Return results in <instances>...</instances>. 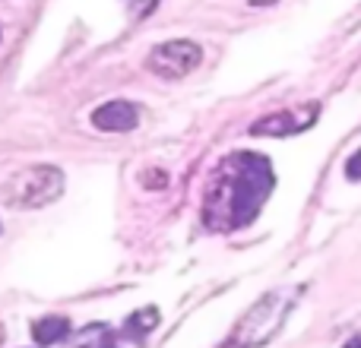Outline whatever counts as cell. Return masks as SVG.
I'll return each mask as SVG.
<instances>
[{"instance_id":"cell-1","label":"cell","mask_w":361,"mask_h":348,"mask_svg":"<svg viewBox=\"0 0 361 348\" xmlns=\"http://www.w3.org/2000/svg\"><path fill=\"white\" fill-rule=\"evenodd\" d=\"M273 165L257 152H235L212 168L203 193V225L209 231H235L260 216L273 193Z\"/></svg>"},{"instance_id":"cell-2","label":"cell","mask_w":361,"mask_h":348,"mask_svg":"<svg viewBox=\"0 0 361 348\" xmlns=\"http://www.w3.org/2000/svg\"><path fill=\"white\" fill-rule=\"evenodd\" d=\"M63 193V171L54 165H29L13 171L0 187V197L13 209H42L57 203Z\"/></svg>"},{"instance_id":"cell-3","label":"cell","mask_w":361,"mask_h":348,"mask_svg":"<svg viewBox=\"0 0 361 348\" xmlns=\"http://www.w3.org/2000/svg\"><path fill=\"white\" fill-rule=\"evenodd\" d=\"M292 311V294L288 292H273L267 298H260L247 313L241 317V323L235 326L222 348H260L279 333L286 313Z\"/></svg>"},{"instance_id":"cell-4","label":"cell","mask_w":361,"mask_h":348,"mask_svg":"<svg viewBox=\"0 0 361 348\" xmlns=\"http://www.w3.org/2000/svg\"><path fill=\"white\" fill-rule=\"evenodd\" d=\"M203 61V48L190 38H175V42H162L149 51L146 67L149 73H156L159 80H184L187 73L200 67Z\"/></svg>"},{"instance_id":"cell-5","label":"cell","mask_w":361,"mask_h":348,"mask_svg":"<svg viewBox=\"0 0 361 348\" xmlns=\"http://www.w3.org/2000/svg\"><path fill=\"white\" fill-rule=\"evenodd\" d=\"M320 108L317 105H301V108H292V111H276L269 118H260L250 133L254 137H288V133H301L317 120Z\"/></svg>"},{"instance_id":"cell-6","label":"cell","mask_w":361,"mask_h":348,"mask_svg":"<svg viewBox=\"0 0 361 348\" xmlns=\"http://www.w3.org/2000/svg\"><path fill=\"white\" fill-rule=\"evenodd\" d=\"M92 124H95V130H102V133H130V130H137V124H140V108L124 99L105 101L102 108L92 111Z\"/></svg>"},{"instance_id":"cell-7","label":"cell","mask_w":361,"mask_h":348,"mask_svg":"<svg viewBox=\"0 0 361 348\" xmlns=\"http://www.w3.org/2000/svg\"><path fill=\"white\" fill-rule=\"evenodd\" d=\"M32 336L38 345H57L61 339L70 336V320L67 317H42L32 326Z\"/></svg>"},{"instance_id":"cell-8","label":"cell","mask_w":361,"mask_h":348,"mask_svg":"<svg viewBox=\"0 0 361 348\" xmlns=\"http://www.w3.org/2000/svg\"><path fill=\"white\" fill-rule=\"evenodd\" d=\"M156 326H159V311H156V307H143V311H137L124 323V336L133 339V342H143V339L149 336Z\"/></svg>"},{"instance_id":"cell-9","label":"cell","mask_w":361,"mask_h":348,"mask_svg":"<svg viewBox=\"0 0 361 348\" xmlns=\"http://www.w3.org/2000/svg\"><path fill=\"white\" fill-rule=\"evenodd\" d=\"M124 6H127V13H130L133 23H143L149 13H156L159 0H124Z\"/></svg>"},{"instance_id":"cell-10","label":"cell","mask_w":361,"mask_h":348,"mask_svg":"<svg viewBox=\"0 0 361 348\" xmlns=\"http://www.w3.org/2000/svg\"><path fill=\"white\" fill-rule=\"evenodd\" d=\"M345 174H349L352 180H361V152H355V156L349 159V165H345Z\"/></svg>"},{"instance_id":"cell-11","label":"cell","mask_w":361,"mask_h":348,"mask_svg":"<svg viewBox=\"0 0 361 348\" xmlns=\"http://www.w3.org/2000/svg\"><path fill=\"white\" fill-rule=\"evenodd\" d=\"M269 4H276V0H250V6H269Z\"/></svg>"},{"instance_id":"cell-12","label":"cell","mask_w":361,"mask_h":348,"mask_svg":"<svg viewBox=\"0 0 361 348\" xmlns=\"http://www.w3.org/2000/svg\"><path fill=\"white\" fill-rule=\"evenodd\" d=\"M345 348H361V339H352V342L345 345Z\"/></svg>"},{"instance_id":"cell-13","label":"cell","mask_w":361,"mask_h":348,"mask_svg":"<svg viewBox=\"0 0 361 348\" xmlns=\"http://www.w3.org/2000/svg\"><path fill=\"white\" fill-rule=\"evenodd\" d=\"M105 348H114V345H105Z\"/></svg>"}]
</instances>
